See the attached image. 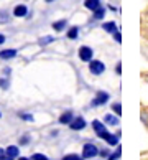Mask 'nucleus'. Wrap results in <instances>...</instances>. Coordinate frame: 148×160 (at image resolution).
<instances>
[{
    "label": "nucleus",
    "mask_w": 148,
    "mask_h": 160,
    "mask_svg": "<svg viewBox=\"0 0 148 160\" xmlns=\"http://www.w3.org/2000/svg\"><path fill=\"white\" fill-rule=\"evenodd\" d=\"M92 127H94V132H96V135H97V137H100V139H107L109 137V130L107 129H105V126H104V124L102 122H99V121H94L92 122Z\"/></svg>",
    "instance_id": "1"
},
{
    "label": "nucleus",
    "mask_w": 148,
    "mask_h": 160,
    "mask_svg": "<svg viewBox=\"0 0 148 160\" xmlns=\"http://www.w3.org/2000/svg\"><path fill=\"white\" fill-rule=\"evenodd\" d=\"M89 71H91L92 74L99 76V74H102L105 71V64L102 61H99V60H91L89 61Z\"/></svg>",
    "instance_id": "2"
},
{
    "label": "nucleus",
    "mask_w": 148,
    "mask_h": 160,
    "mask_svg": "<svg viewBox=\"0 0 148 160\" xmlns=\"http://www.w3.org/2000/svg\"><path fill=\"white\" fill-rule=\"evenodd\" d=\"M99 153V149L94 144H86L84 149H82V157L84 158H92Z\"/></svg>",
    "instance_id": "3"
},
{
    "label": "nucleus",
    "mask_w": 148,
    "mask_h": 160,
    "mask_svg": "<svg viewBox=\"0 0 148 160\" xmlns=\"http://www.w3.org/2000/svg\"><path fill=\"white\" fill-rule=\"evenodd\" d=\"M92 56H94V51L91 46H81L79 48V58L82 61H91Z\"/></svg>",
    "instance_id": "4"
},
{
    "label": "nucleus",
    "mask_w": 148,
    "mask_h": 160,
    "mask_svg": "<svg viewBox=\"0 0 148 160\" xmlns=\"http://www.w3.org/2000/svg\"><path fill=\"white\" fill-rule=\"evenodd\" d=\"M107 101H109V94L104 92V91H100V92H97L96 99L92 101V106H102V104L107 102Z\"/></svg>",
    "instance_id": "5"
},
{
    "label": "nucleus",
    "mask_w": 148,
    "mask_h": 160,
    "mask_svg": "<svg viewBox=\"0 0 148 160\" xmlns=\"http://www.w3.org/2000/svg\"><path fill=\"white\" fill-rule=\"evenodd\" d=\"M69 126H71V129H73V130H81V129L86 127V121L82 119V117H76V119L71 121Z\"/></svg>",
    "instance_id": "6"
},
{
    "label": "nucleus",
    "mask_w": 148,
    "mask_h": 160,
    "mask_svg": "<svg viewBox=\"0 0 148 160\" xmlns=\"http://www.w3.org/2000/svg\"><path fill=\"white\" fill-rule=\"evenodd\" d=\"M26 13H28V7L26 5H23V3H20V5H17L15 7V10H13V15L15 17H26Z\"/></svg>",
    "instance_id": "7"
},
{
    "label": "nucleus",
    "mask_w": 148,
    "mask_h": 160,
    "mask_svg": "<svg viewBox=\"0 0 148 160\" xmlns=\"http://www.w3.org/2000/svg\"><path fill=\"white\" fill-rule=\"evenodd\" d=\"M5 153H7V157H8L10 160H13V158H17V157H18L20 150H18V147H15V145H10V147H7V150H5Z\"/></svg>",
    "instance_id": "8"
},
{
    "label": "nucleus",
    "mask_w": 148,
    "mask_h": 160,
    "mask_svg": "<svg viewBox=\"0 0 148 160\" xmlns=\"http://www.w3.org/2000/svg\"><path fill=\"white\" fill-rule=\"evenodd\" d=\"M17 56V50H2L0 51V60H12Z\"/></svg>",
    "instance_id": "9"
},
{
    "label": "nucleus",
    "mask_w": 148,
    "mask_h": 160,
    "mask_svg": "<svg viewBox=\"0 0 148 160\" xmlns=\"http://www.w3.org/2000/svg\"><path fill=\"white\" fill-rule=\"evenodd\" d=\"M102 30H105L107 33H115L118 30V27H117L115 22H105L104 25H102Z\"/></svg>",
    "instance_id": "10"
},
{
    "label": "nucleus",
    "mask_w": 148,
    "mask_h": 160,
    "mask_svg": "<svg viewBox=\"0 0 148 160\" xmlns=\"http://www.w3.org/2000/svg\"><path fill=\"white\" fill-rule=\"evenodd\" d=\"M84 7L87 8V10H96V8H99L100 7V0H84Z\"/></svg>",
    "instance_id": "11"
},
{
    "label": "nucleus",
    "mask_w": 148,
    "mask_h": 160,
    "mask_svg": "<svg viewBox=\"0 0 148 160\" xmlns=\"http://www.w3.org/2000/svg\"><path fill=\"white\" fill-rule=\"evenodd\" d=\"M104 121H105V124H109V126H118V124H120L118 117L112 116V114H107V116L104 117Z\"/></svg>",
    "instance_id": "12"
},
{
    "label": "nucleus",
    "mask_w": 148,
    "mask_h": 160,
    "mask_svg": "<svg viewBox=\"0 0 148 160\" xmlns=\"http://www.w3.org/2000/svg\"><path fill=\"white\" fill-rule=\"evenodd\" d=\"M74 117H73V112L71 111H68V112H64V114L59 117V122L61 124H71V121H73Z\"/></svg>",
    "instance_id": "13"
},
{
    "label": "nucleus",
    "mask_w": 148,
    "mask_h": 160,
    "mask_svg": "<svg viewBox=\"0 0 148 160\" xmlns=\"http://www.w3.org/2000/svg\"><path fill=\"white\" fill-rule=\"evenodd\" d=\"M120 157H122V147H120V145H117L115 152H114V153H109L107 160H118Z\"/></svg>",
    "instance_id": "14"
},
{
    "label": "nucleus",
    "mask_w": 148,
    "mask_h": 160,
    "mask_svg": "<svg viewBox=\"0 0 148 160\" xmlns=\"http://www.w3.org/2000/svg\"><path fill=\"white\" fill-rule=\"evenodd\" d=\"M104 15H105V8L102 7V5H100L99 8L94 10V18H96V20H102V18H104Z\"/></svg>",
    "instance_id": "15"
},
{
    "label": "nucleus",
    "mask_w": 148,
    "mask_h": 160,
    "mask_svg": "<svg viewBox=\"0 0 148 160\" xmlns=\"http://www.w3.org/2000/svg\"><path fill=\"white\" fill-rule=\"evenodd\" d=\"M66 25H68L66 20H59V22L53 23V28H55L56 32H61V30H64V28H66Z\"/></svg>",
    "instance_id": "16"
},
{
    "label": "nucleus",
    "mask_w": 148,
    "mask_h": 160,
    "mask_svg": "<svg viewBox=\"0 0 148 160\" xmlns=\"http://www.w3.org/2000/svg\"><path fill=\"white\" fill-rule=\"evenodd\" d=\"M78 27H73V28H69V32H68V38L69 40H76L78 38Z\"/></svg>",
    "instance_id": "17"
},
{
    "label": "nucleus",
    "mask_w": 148,
    "mask_h": 160,
    "mask_svg": "<svg viewBox=\"0 0 148 160\" xmlns=\"http://www.w3.org/2000/svg\"><path fill=\"white\" fill-rule=\"evenodd\" d=\"M8 18H10V17H8V12H0V23H5V22H8Z\"/></svg>",
    "instance_id": "18"
},
{
    "label": "nucleus",
    "mask_w": 148,
    "mask_h": 160,
    "mask_svg": "<svg viewBox=\"0 0 148 160\" xmlns=\"http://www.w3.org/2000/svg\"><path fill=\"white\" fill-rule=\"evenodd\" d=\"M63 160H84V157H79V155H76V153H73V155H66Z\"/></svg>",
    "instance_id": "19"
},
{
    "label": "nucleus",
    "mask_w": 148,
    "mask_h": 160,
    "mask_svg": "<svg viewBox=\"0 0 148 160\" xmlns=\"http://www.w3.org/2000/svg\"><path fill=\"white\" fill-rule=\"evenodd\" d=\"M112 109L115 111V114H117V116H120V114H122V108H120V104H118V102L112 104Z\"/></svg>",
    "instance_id": "20"
},
{
    "label": "nucleus",
    "mask_w": 148,
    "mask_h": 160,
    "mask_svg": "<svg viewBox=\"0 0 148 160\" xmlns=\"http://www.w3.org/2000/svg\"><path fill=\"white\" fill-rule=\"evenodd\" d=\"M114 35V40H115V43H120L122 41V35H120V30H117L115 33H112Z\"/></svg>",
    "instance_id": "21"
},
{
    "label": "nucleus",
    "mask_w": 148,
    "mask_h": 160,
    "mask_svg": "<svg viewBox=\"0 0 148 160\" xmlns=\"http://www.w3.org/2000/svg\"><path fill=\"white\" fill-rule=\"evenodd\" d=\"M53 40H55L53 37H45V38H41V40H40V45H46V43H51Z\"/></svg>",
    "instance_id": "22"
},
{
    "label": "nucleus",
    "mask_w": 148,
    "mask_h": 160,
    "mask_svg": "<svg viewBox=\"0 0 148 160\" xmlns=\"http://www.w3.org/2000/svg\"><path fill=\"white\" fill-rule=\"evenodd\" d=\"M31 160H48L45 155H41V153H35V155L31 157Z\"/></svg>",
    "instance_id": "23"
},
{
    "label": "nucleus",
    "mask_w": 148,
    "mask_h": 160,
    "mask_svg": "<svg viewBox=\"0 0 148 160\" xmlns=\"http://www.w3.org/2000/svg\"><path fill=\"white\" fill-rule=\"evenodd\" d=\"M20 117H23L25 121H33V116L31 114H20Z\"/></svg>",
    "instance_id": "24"
},
{
    "label": "nucleus",
    "mask_w": 148,
    "mask_h": 160,
    "mask_svg": "<svg viewBox=\"0 0 148 160\" xmlns=\"http://www.w3.org/2000/svg\"><path fill=\"white\" fill-rule=\"evenodd\" d=\"M115 73H117V74H122V63H117V66H115Z\"/></svg>",
    "instance_id": "25"
},
{
    "label": "nucleus",
    "mask_w": 148,
    "mask_h": 160,
    "mask_svg": "<svg viewBox=\"0 0 148 160\" xmlns=\"http://www.w3.org/2000/svg\"><path fill=\"white\" fill-rule=\"evenodd\" d=\"M0 86H2L3 89H7V88H8V81H5V79H0Z\"/></svg>",
    "instance_id": "26"
},
{
    "label": "nucleus",
    "mask_w": 148,
    "mask_h": 160,
    "mask_svg": "<svg viewBox=\"0 0 148 160\" xmlns=\"http://www.w3.org/2000/svg\"><path fill=\"white\" fill-rule=\"evenodd\" d=\"M28 142H30V137H28V135H25V137L20 140V144H21V145H25V144H28Z\"/></svg>",
    "instance_id": "27"
},
{
    "label": "nucleus",
    "mask_w": 148,
    "mask_h": 160,
    "mask_svg": "<svg viewBox=\"0 0 148 160\" xmlns=\"http://www.w3.org/2000/svg\"><path fill=\"white\" fill-rule=\"evenodd\" d=\"M2 43H5V35L0 33V45H2Z\"/></svg>",
    "instance_id": "28"
},
{
    "label": "nucleus",
    "mask_w": 148,
    "mask_h": 160,
    "mask_svg": "<svg viewBox=\"0 0 148 160\" xmlns=\"http://www.w3.org/2000/svg\"><path fill=\"white\" fill-rule=\"evenodd\" d=\"M100 155H102V157H107L109 152H107V150H102V152H100Z\"/></svg>",
    "instance_id": "29"
},
{
    "label": "nucleus",
    "mask_w": 148,
    "mask_h": 160,
    "mask_svg": "<svg viewBox=\"0 0 148 160\" xmlns=\"http://www.w3.org/2000/svg\"><path fill=\"white\" fill-rule=\"evenodd\" d=\"M18 160H31V158H23V157H21V158H18Z\"/></svg>",
    "instance_id": "30"
},
{
    "label": "nucleus",
    "mask_w": 148,
    "mask_h": 160,
    "mask_svg": "<svg viewBox=\"0 0 148 160\" xmlns=\"http://www.w3.org/2000/svg\"><path fill=\"white\" fill-rule=\"evenodd\" d=\"M46 2H53V0H46Z\"/></svg>",
    "instance_id": "31"
}]
</instances>
